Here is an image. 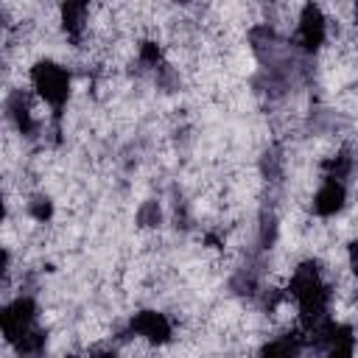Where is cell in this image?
Listing matches in <instances>:
<instances>
[{"instance_id": "cell-1", "label": "cell", "mask_w": 358, "mask_h": 358, "mask_svg": "<svg viewBox=\"0 0 358 358\" xmlns=\"http://www.w3.org/2000/svg\"><path fill=\"white\" fill-rule=\"evenodd\" d=\"M31 81H34V90L53 106L56 117L62 115V106L67 103V95H70V76L62 64L56 62H36L34 70H31Z\"/></svg>"}, {"instance_id": "cell-2", "label": "cell", "mask_w": 358, "mask_h": 358, "mask_svg": "<svg viewBox=\"0 0 358 358\" xmlns=\"http://www.w3.org/2000/svg\"><path fill=\"white\" fill-rule=\"evenodd\" d=\"M34 319H36V305L31 296H20L14 299L11 305L3 308L0 313V327H3V336L17 344L28 330H34Z\"/></svg>"}, {"instance_id": "cell-3", "label": "cell", "mask_w": 358, "mask_h": 358, "mask_svg": "<svg viewBox=\"0 0 358 358\" xmlns=\"http://www.w3.org/2000/svg\"><path fill=\"white\" fill-rule=\"evenodd\" d=\"M129 330L148 338L151 344H165L171 338V322L165 319V313H157V310H140L131 316L129 322Z\"/></svg>"}, {"instance_id": "cell-4", "label": "cell", "mask_w": 358, "mask_h": 358, "mask_svg": "<svg viewBox=\"0 0 358 358\" xmlns=\"http://www.w3.org/2000/svg\"><path fill=\"white\" fill-rule=\"evenodd\" d=\"M296 42H299L305 50H316V48L324 42V14H322V8H319V6L308 3V6L302 8Z\"/></svg>"}, {"instance_id": "cell-5", "label": "cell", "mask_w": 358, "mask_h": 358, "mask_svg": "<svg viewBox=\"0 0 358 358\" xmlns=\"http://www.w3.org/2000/svg\"><path fill=\"white\" fill-rule=\"evenodd\" d=\"M344 199H347L344 185L336 182V179H327V182L319 187L316 199H313V210H316L319 215H336V213L344 207Z\"/></svg>"}, {"instance_id": "cell-6", "label": "cell", "mask_w": 358, "mask_h": 358, "mask_svg": "<svg viewBox=\"0 0 358 358\" xmlns=\"http://www.w3.org/2000/svg\"><path fill=\"white\" fill-rule=\"evenodd\" d=\"M299 352H302V338L288 333V336H280L263 344L260 358H299Z\"/></svg>"}, {"instance_id": "cell-7", "label": "cell", "mask_w": 358, "mask_h": 358, "mask_svg": "<svg viewBox=\"0 0 358 358\" xmlns=\"http://www.w3.org/2000/svg\"><path fill=\"white\" fill-rule=\"evenodd\" d=\"M352 330L347 324H333L330 338H327V358H352Z\"/></svg>"}, {"instance_id": "cell-8", "label": "cell", "mask_w": 358, "mask_h": 358, "mask_svg": "<svg viewBox=\"0 0 358 358\" xmlns=\"http://www.w3.org/2000/svg\"><path fill=\"white\" fill-rule=\"evenodd\" d=\"M84 20H87V6L84 3H67V6H62V25H64V31H67V36L73 42L81 39Z\"/></svg>"}, {"instance_id": "cell-9", "label": "cell", "mask_w": 358, "mask_h": 358, "mask_svg": "<svg viewBox=\"0 0 358 358\" xmlns=\"http://www.w3.org/2000/svg\"><path fill=\"white\" fill-rule=\"evenodd\" d=\"M45 344H48V336H45V330H28L14 347H17V355L20 358H39L42 352H45Z\"/></svg>"}, {"instance_id": "cell-10", "label": "cell", "mask_w": 358, "mask_h": 358, "mask_svg": "<svg viewBox=\"0 0 358 358\" xmlns=\"http://www.w3.org/2000/svg\"><path fill=\"white\" fill-rule=\"evenodd\" d=\"M8 115H11V120L17 123V129H20L22 134L34 131L31 112H28V106H25V101H22V95H20V92H14V95L8 98Z\"/></svg>"}, {"instance_id": "cell-11", "label": "cell", "mask_w": 358, "mask_h": 358, "mask_svg": "<svg viewBox=\"0 0 358 358\" xmlns=\"http://www.w3.org/2000/svg\"><path fill=\"white\" fill-rule=\"evenodd\" d=\"M350 168H352V159L347 157V154H338L336 159H327L324 162V171H327V179H341V176H347L350 173Z\"/></svg>"}, {"instance_id": "cell-12", "label": "cell", "mask_w": 358, "mask_h": 358, "mask_svg": "<svg viewBox=\"0 0 358 358\" xmlns=\"http://www.w3.org/2000/svg\"><path fill=\"white\" fill-rule=\"evenodd\" d=\"M137 221H140L143 227L159 224V207H157V201H145V204L140 207V213H137Z\"/></svg>"}, {"instance_id": "cell-13", "label": "cell", "mask_w": 358, "mask_h": 358, "mask_svg": "<svg viewBox=\"0 0 358 358\" xmlns=\"http://www.w3.org/2000/svg\"><path fill=\"white\" fill-rule=\"evenodd\" d=\"M50 213H53V204H50V199L39 196V199H34V201H31V215H34L36 221H45V218H50Z\"/></svg>"}, {"instance_id": "cell-14", "label": "cell", "mask_w": 358, "mask_h": 358, "mask_svg": "<svg viewBox=\"0 0 358 358\" xmlns=\"http://www.w3.org/2000/svg\"><path fill=\"white\" fill-rule=\"evenodd\" d=\"M140 59H143L145 64H157V62H159V48H157V42H143Z\"/></svg>"}, {"instance_id": "cell-15", "label": "cell", "mask_w": 358, "mask_h": 358, "mask_svg": "<svg viewBox=\"0 0 358 358\" xmlns=\"http://www.w3.org/2000/svg\"><path fill=\"white\" fill-rule=\"evenodd\" d=\"M350 266H352V271L358 274V241L350 243Z\"/></svg>"}, {"instance_id": "cell-16", "label": "cell", "mask_w": 358, "mask_h": 358, "mask_svg": "<svg viewBox=\"0 0 358 358\" xmlns=\"http://www.w3.org/2000/svg\"><path fill=\"white\" fill-rule=\"evenodd\" d=\"M95 358H115V352H98Z\"/></svg>"}, {"instance_id": "cell-17", "label": "cell", "mask_w": 358, "mask_h": 358, "mask_svg": "<svg viewBox=\"0 0 358 358\" xmlns=\"http://www.w3.org/2000/svg\"><path fill=\"white\" fill-rule=\"evenodd\" d=\"M70 358H73V355H70Z\"/></svg>"}]
</instances>
